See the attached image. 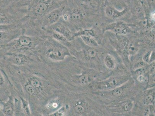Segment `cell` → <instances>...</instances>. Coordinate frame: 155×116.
<instances>
[{
    "mask_svg": "<svg viewBox=\"0 0 155 116\" xmlns=\"http://www.w3.org/2000/svg\"><path fill=\"white\" fill-rule=\"evenodd\" d=\"M129 77L127 76H115L108 78L106 80L96 83L94 87L101 91L113 90L123 85L128 81Z\"/></svg>",
    "mask_w": 155,
    "mask_h": 116,
    "instance_id": "6da1fadb",
    "label": "cell"
},
{
    "mask_svg": "<svg viewBox=\"0 0 155 116\" xmlns=\"http://www.w3.org/2000/svg\"><path fill=\"white\" fill-rule=\"evenodd\" d=\"M46 55L48 57L54 61L64 60L66 56L70 55L67 48L60 44H54L48 49Z\"/></svg>",
    "mask_w": 155,
    "mask_h": 116,
    "instance_id": "7a4b0ae2",
    "label": "cell"
},
{
    "mask_svg": "<svg viewBox=\"0 0 155 116\" xmlns=\"http://www.w3.org/2000/svg\"><path fill=\"white\" fill-rule=\"evenodd\" d=\"M65 7H60L48 13L44 19V26H51L56 23L63 15Z\"/></svg>",
    "mask_w": 155,
    "mask_h": 116,
    "instance_id": "3957f363",
    "label": "cell"
},
{
    "mask_svg": "<svg viewBox=\"0 0 155 116\" xmlns=\"http://www.w3.org/2000/svg\"><path fill=\"white\" fill-rule=\"evenodd\" d=\"M110 31L117 35L128 34L131 32L129 27L123 22H116L109 24L105 27V31Z\"/></svg>",
    "mask_w": 155,
    "mask_h": 116,
    "instance_id": "277c9868",
    "label": "cell"
},
{
    "mask_svg": "<svg viewBox=\"0 0 155 116\" xmlns=\"http://www.w3.org/2000/svg\"><path fill=\"white\" fill-rule=\"evenodd\" d=\"M33 43L31 39L29 36H22L15 40L13 44V48L15 49L31 47Z\"/></svg>",
    "mask_w": 155,
    "mask_h": 116,
    "instance_id": "5b68a950",
    "label": "cell"
},
{
    "mask_svg": "<svg viewBox=\"0 0 155 116\" xmlns=\"http://www.w3.org/2000/svg\"><path fill=\"white\" fill-rule=\"evenodd\" d=\"M49 5L45 1H40L32 7V11L35 15L41 16L45 14L49 9Z\"/></svg>",
    "mask_w": 155,
    "mask_h": 116,
    "instance_id": "8992f818",
    "label": "cell"
},
{
    "mask_svg": "<svg viewBox=\"0 0 155 116\" xmlns=\"http://www.w3.org/2000/svg\"><path fill=\"white\" fill-rule=\"evenodd\" d=\"M126 11V9L120 11L111 6L107 7L105 10L106 15L108 18L112 19H117L121 18L125 15Z\"/></svg>",
    "mask_w": 155,
    "mask_h": 116,
    "instance_id": "52a82bcc",
    "label": "cell"
},
{
    "mask_svg": "<svg viewBox=\"0 0 155 116\" xmlns=\"http://www.w3.org/2000/svg\"><path fill=\"white\" fill-rule=\"evenodd\" d=\"M51 26H53L52 28H53V31L61 34L65 37L67 39H71L72 37L70 31L62 23L57 22Z\"/></svg>",
    "mask_w": 155,
    "mask_h": 116,
    "instance_id": "ba28073f",
    "label": "cell"
},
{
    "mask_svg": "<svg viewBox=\"0 0 155 116\" xmlns=\"http://www.w3.org/2000/svg\"><path fill=\"white\" fill-rule=\"evenodd\" d=\"M139 49V45L137 43L129 41L125 46L124 53L132 56L137 53Z\"/></svg>",
    "mask_w": 155,
    "mask_h": 116,
    "instance_id": "9c48e42d",
    "label": "cell"
},
{
    "mask_svg": "<svg viewBox=\"0 0 155 116\" xmlns=\"http://www.w3.org/2000/svg\"><path fill=\"white\" fill-rule=\"evenodd\" d=\"M2 112L6 116H12L14 112V105L12 99L9 100L3 105Z\"/></svg>",
    "mask_w": 155,
    "mask_h": 116,
    "instance_id": "30bf717a",
    "label": "cell"
},
{
    "mask_svg": "<svg viewBox=\"0 0 155 116\" xmlns=\"http://www.w3.org/2000/svg\"><path fill=\"white\" fill-rule=\"evenodd\" d=\"M11 16L5 9L0 7V24H10Z\"/></svg>",
    "mask_w": 155,
    "mask_h": 116,
    "instance_id": "8fae6325",
    "label": "cell"
},
{
    "mask_svg": "<svg viewBox=\"0 0 155 116\" xmlns=\"http://www.w3.org/2000/svg\"><path fill=\"white\" fill-rule=\"evenodd\" d=\"M124 88L122 86H119L116 88L112 90L102 91L104 93L108 94V96L114 97H120L123 94Z\"/></svg>",
    "mask_w": 155,
    "mask_h": 116,
    "instance_id": "7c38bea8",
    "label": "cell"
},
{
    "mask_svg": "<svg viewBox=\"0 0 155 116\" xmlns=\"http://www.w3.org/2000/svg\"><path fill=\"white\" fill-rule=\"evenodd\" d=\"M12 63L16 65H22L27 62V59L25 56L20 54H15L11 58Z\"/></svg>",
    "mask_w": 155,
    "mask_h": 116,
    "instance_id": "4fadbf2b",
    "label": "cell"
},
{
    "mask_svg": "<svg viewBox=\"0 0 155 116\" xmlns=\"http://www.w3.org/2000/svg\"><path fill=\"white\" fill-rule=\"evenodd\" d=\"M104 63L105 66L108 69H113L116 66V63L114 58L110 54L107 55L104 59Z\"/></svg>",
    "mask_w": 155,
    "mask_h": 116,
    "instance_id": "5bb4252c",
    "label": "cell"
},
{
    "mask_svg": "<svg viewBox=\"0 0 155 116\" xmlns=\"http://www.w3.org/2000/svg\"><path fill=\"white\" fill-rule=\"evenodd\" d=\"M133 106V103L130 100L124 102L118 105V110H122L123 111L127 112L130 111L132 109Z\"/></svg>",
    "mask_w": 155,
    "mask_h": 116,
    "instance_id": "9a60e30c",
    "label": "cell"
},
{
    "mask_svg": "<svg viewBox=\"0 0 155 116\" xmlns=\"http://www.w3.org/2000/svg\"><path fill=\"white\" fill-rule=\"evenodd\" d=\"M80 36L81 39H82L84 43L89 47L95 48L98 46V43H97L96 41L94 39V38L86 36Z\"/></svg>",
    "mask_w": 155,
    "mask_h": 116,
    "instance_id": "2e32d148",
    "label": "cell"
},
{
    "mask_svg": "<svg viewBox=\"0 0 155 116\" xmlns=\"http://www.w3.org/2000/svg\"><path fill=\"white\" fill-rule=\"evenodd\" d=\"M155 99V90L148 93L145 96L143 100V104L145 106L151 104Z\"/></svg>",
    "mask_w": 155,
    "mask_h": 116,
    "instance_id": "e0dca14e",
    "label": "cell"
},
{
    "mask_svg": "<svg viewBox=\"0 0 155 116\" xmlns=\"http://www.w3.org/2000/svg\"><path fill=\"white\" fill-rule=\"evenodd\" d=\"M84 56L88 59H94L96 57L97 52L94 48L90 47L85 49L84 52Z\"/></svg>",
    "mask_w": 155,
    "mask_h": 116,
    "instance_id": "ac0fdd59",
    "label": "cell"
},
{
    "mask_svg": "<svg viewBox=\"0 0 155 116\" xmlns=\"http://www.w3.org/2000/svg\"><path fill=\"white\" fill-rule=\"evenodd\" d=\"M86 36L91 37L94 38L95 36V31L92 29H85V30L80 31L77 33L74 34V35L72 36V38L74 37Z\"/></svg>",
    "mask_w": 155,
    "mask_h": 116,
    "instance_id": "d6986e66",
    "label": "cell"
},
{
    "mask_svg": "<svg viewBox=\"0 0 155 116\" xmlns=\"http://www.w3.org/2000/svg\"><path fill=\"white\" fill-rule=\"evenodd\" d=\"M12 38V36L8 32H0V44L6 43Z\"/></svg>",
    "mask_w": 155,
    "mask_h": 116,
    "instance_id": "ffe728a7",
    "label": "cell"
},
{
    "mask_svg": "<svg viewBox=\"0 0 155 116\" xmlns=\"http://www.w3.org/2000/svg\"><path fill=\"white\" fill-rule=\"evenodd\" d=\"M69 19L74 22H78L81 20L83 18L82 13L79 10H75L73 11L71 15H69Z\"/></svg>",
    "mask_w": 155,
    "mask_h": 116,
    "instance_id": "44dd1931",
    "label": "cell"
},
{
    "mask_svg": "<svg viewBox=\"0 0 155 116\" xmlns=\"http://www.w3.org/2000/svg\"><path fill=\"white\" fill-rule=\"evenodd\" d=\"M91 81V77L88 74H84L79 76L78 81L80 84L85 85Z\"/></svg>",
    "mask_w": 155,
    "mask_h": 116,
    "instance_id": "7402d4cb",
    "label": "cell"
},
{
    "mask_svg": "<svg viewBox=\"0 0 155 116\" xmlns=\"http://www.w3.org/2000/svg\"><path fill=\"white\" fill-rule=\"evenodd\" d=\"M52 35H53V36L54 39L56 40L62 42H67V38L58 32L53 31L52 32Z\"/></svg>",
    "mask_w": 155,
    "mask_h": 116,
    "instance_id": "603a6c76",
    "label": "cell"
},
{
    "mask_svg": "<svg viewBox=\"0 0 155 116\" xmlns=\"http://www.w3.org/2000/svg\"><path fill=\"white\" fill-rule=\"evenodd\" d=\"M29 84L37 90L40 89L41 87V82L36 77L32 78L29 80Z\"/></svg>",
    "mask_w": 155,
    "mask_h": 116,
    "instance_id": "cb8c5ba5",
    "label": "cell"
},
{
    "mask_svg": "<svg viewBox=\"0 0 155 116\" xmlns=\"http://www.w3.org/2000/svg\"><path fill=\"white\" fill-rule=\"evenodd\" d=\"M15 27V25L11 24H0V32H8Z\"/></svg>",
    "mask_w": 155,
    "mask_h": 116,
    "instance_id": "d4e9b609",
    "label": "cell"
},
{
    "mask_svg": "<svg viewBox=\"0 0 155 116\" xmlns=\"http://www.w3.org/2000/svg\"><path fill=\"white\" fill-rule=\"evenodd\" d=\"M21 100L22 109H23L24 111H25L26 114H27L28 115H30V108H29L28 102L22 98H21Z\"/></svg>",
    "mask_w": 155,
    "mask_h": 116,
    "instance_id": "484cf974",
    "label": "cell"
},
{
    "mask_svg": "<svg viewBox=\"0 0 155 116\" xmlns=\"http://www.w3.org/2000/svg\"><path fill=\"white\" fill-rule=\"evenodd\" d=\"M26 89L28 94L31 95H35L36 94L37 91V90L30 84L26 85Z\"/></svg>",
    "mask_w": 155,
    "mask_h": 116,
    "instance_id": "4316f807",
    "label": "cell"
},
{
    "mask_svg": "<svg viewBox=\"0 0 155 116\" xmlns=\"http://www.w3.org/2000/svg\"><path fill=\"white\" fill-rule=\"evenodd\" d=\"M74 110L77 114H82L85 112V109L83 105L81 104H77L75 106Z\"/></svg>",
    "mask_w": 155,
    "mask_h": 116,
    "instance_id": "83f0119b",
    "label": "cell"
},
{
    "mask_svg": "<svg viewBox=\"0 0 155 116\" xmlns=\"http://www.w3.org/2000/svg\"><path fill=\"white\" fill-rule=\"evenodd\" d=\"M66 112V108L65 107H63L59 109L58 111L55 112L50 116H62L64 115Z\"/></svg>",
    "mask_w": 155,
    "mask_h": 116,
    "instance_id": "f1b7e54d",
    "label": "cell"
},
{
    "mask_svg": "<svg viewBox=\"0 0 155 116\" xmlns=\"http://www.w3.org/2000/svg\"><path fill=\"white\" fill-rule=\"evenodd\" d=\"M152 52L151 51H148L142 57V60L146 63H150Z\"/></svg>",
    "mask_w": 155,
    "mask_h": 116,
    "instance_id": "f546056e",
    "label": "cell"
},
{
    "mask_svg": "<svg viewBox=\"0 0 155 116\" xmlns=\"http://www.w3.org/2000/svg\"><path fill=\"white\" fill-rule=\"evenodd\" d=\"M146 63L143 62V61H140L138 62L137 63H136V64L134 66V69L136 70V69L140 68L142 67H144V66H146Z\"/></svg>",
    "mask_w": 155,
    "mask_h": 116,
    "instance_id": "4dcf8cb0",
    "label": "cell"
},
{
    "mask_svg": "<svg viewBox=\"0 0 155 116\" xmlns=\"http://www.w3.org/2000/svg\"><path fill=\"white\" fill-rule=\"evenodd\" d=\"M137 76V80L139 83H142L146 81V77L145 74H140Z\"/></svg>",
    "mask_w": 155,
    "mask_h": 116,
    "instance_id": "1f68e13d",
    "label": "cell"
},
{
    "mask_svg": "<svg viewBox=\"0 0 155 116\" xmlns=\"http://www.w3.org/2000/svg\"><path fill=\"white\" fill-rule=\"evenodd\" d=\"M5 83V79L2 73L0 72V87H2Z\"/></svg>",
    "mask_w": 155,
    "mask_h": 116,
    "instance_id": "d6a6232c",
    "label": "cell"
},
{
    "mask_svg": "<svg viewBox=\"0 0 155 116\" xmlns=\"http://www.w3.org/2000/svg\"><path fill=\"white\" fill-rule=\"evenodd\" d=\"M12 0H0V6L5 5L7 3L12 1Z\"/></svg>",
    "mask_w": 155,
    "mask_h": 116,
    "instance_id": "836d02e7",
    "label": "cell"
},
{
    "mask_svg": "<svg viewBox=\"0 0 155 116\" xmlns=\"http://www.w3.org/2000/svg\"><path fill=\"white\" fill-rule=\"evenodd\" d=\"M58 106L57 103H52L51 105H50V108L51 109H54L56 108Z\"/></svg>",
    "mask_w": 155,
    "mask_h": 116,
    "instance_id": "e575fe53",
    "label": "cell"
}]
</instances>
